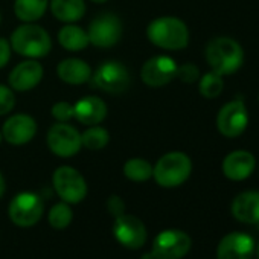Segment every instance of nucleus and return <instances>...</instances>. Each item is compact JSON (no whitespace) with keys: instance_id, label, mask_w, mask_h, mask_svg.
Wrapping results in <instances>:
<instances>
[{"instance_id":"f257e3e1","label":"nucleus","mask_w":259,"mask_h":259,"mask_svg":"<svg viewBox=\"0 0 259 259\" xmlns=\"http://www.w3.org/2000/svg\"><path fill=\"white\" fill-rule=\"evenodd\" d=\"M210 70L221 76L236 73L244 63L242 46L230 37H217L210 40L204 51Z\"/></svg>"},{"instance_id":"f03ea898","label":"nucleus","mask_w":259,"mask_h":259,"mask_svg":"<svg viewBox=\"0 0 259 259\" xmlns=\"http://www.w3.org/2000/svg\"><path fill=\"white\" fill-rule=\"evenodd\" d=\"M147 38L160 49L182 51L189 45V29L179 17L163 16L148 25Z\"/></svg>"},{"instance_id":"7ed1b4c3","label":"nucleus","mask_w":259,"mask_h":259,"mask_svg":"<svg viewBox=\"0 0 259 259\" xmlns=\"http://www.w3.org/2000/svg\"><path fill=\"white\" fill-rule=\"evenodd\" d=\"M10 43L16 54L32 60L43 58L52 51V38L49 32L35 23H23L16 28L11 34Z\"/></svg>"},{"instance_id":"20e7f679","label":"nucleus","mask_w":259,"mask_h":259,"mask_svg":"<svg viewBox=\"0 0 259 259\" xmlns=\"http://www.w3.org/2000/svg\"><path fill=\"white\" fill-rule=\"evenodd\" d=\"M192 172V160L182 151L163 154L153 166V179L162 188H177L183 185Z\"/></svg>"},{"instance_id":"39448f33","label":"nucleus","mask_w":259,"mask_h":259,"mask_svg":"<svg viewBox=\"0 0 259 259\" xmlns=\"http://www.w3.org/2000/svg\"><path fill=\"white\" fill-rule=\"evenodd\" d=\"M92 85L107 93H122L128 90L132 78L128 69L117 60H107L92 72Z\"/></svg>"},{"instance_id":"423d86ee","label":"nucleus","mask_w":259,"mask_h":259,"mask_svg":"<svg viewBox=\"0 0 259 259\" xmlns=\"http://www.w3.org/2000/svg\"><path fill=\"white\" fill-rule=\"evenodd\" d=\"M52 185L61 201L69 204H78L87 197V182L82 174L67 165L55 169L52 176Z\"/></svg>"},{"instance_id":"0eeeda50","label":"nucleus","mask_w":259,"mask_h":259,"mask_svg":"<svg viewBox=\"0 0 259 259\" xmlns=\"http://www.w3.org/2000/svg\"><path fill=\"white\" fill-rule=\"evenodd\" d=\"M48 148L58 157H73L82 148L81 133L67 122H57L48 130Z\"/></svg>"},{"instance_id":"6e6552de","label":"nucleus","mask_w":259,"mask_h":259,"mask_svg":"<svg viewBox=\"0 0 259 259\" xmlns=\"http://www.w3.org/2000/svg\"><path fill=\"white\" fill-rule=\"evenodd\" d=\"M45 212L43 200L34 192H20L17 194L8 207L10 220L19 227H32L35 226Z\"/></svg>"},{"instance_id":"1a4fd4ad","label":"nucleus","mask_w":259,"mask_h":259,"mask_svg":"<svg viewBox=\"0 0 259 259\" xmlns=\"http://www.w3.org/2000/svg\"><path fill=\"white\" fill-rule=\"evenodd\" d=\"M248 125V111L242 99H233L224 104L217 114L218 132L227 139L239 138Z\"/></svg>"},{"instance_id":"9d476101","label":"nucleus","mask_w":259,"mask_h":259,"mask_svg":"<svg viewBox=\"0 0 259 259\" xmlns=\"http://www.w3.org/2000/svg\"><path fill=\"white\" fill-rule=\"evenodd\" d=\"M122 31L123 28L120 19L116 14L104 13L90 22L87 35L90 45L101 49H108L119 43L122 37Z\"/></svg>"},{"instance_id":"9b49d317","label":"nucleus","mask_w":259,"mask_h":259,"mask_svg":"<svg viewBox=\"0 0 259 259\" xmlns=\"http://www.w3.org/2000/svg\"><path fill=\"white\" fill-rule=\"evenodd\" d=\"M192 247L191 236L177 229H168L160 232L153 241L151 251L157 259H182Z\"/></svg>"},{"instance_id":"f8f14e48","label":"nucleus","mask_w":259,"mask_h":259,"mask_svg":"<svg viewBox=\"0 0 259 259\" xmlns=\"http://www.w3.org/2000/svg\"><path fill=\"white\" fill-rule=\"evenodd\" d=\"M113 235L120 245L130 250H138L144 247L148 236L147 227L142 223V220L128 213H122L114 218Z\"/></svg>"},{"instance_id":"ddd939ff","label":"nucleus","mask_w":259,"mask_h":259,"mask_svg":"<svg viewBox=\"0 0 259 259\" xmlns=\"http://www.w3.org/2000/svg\"><path fill=\"white\" fill-rule=\"evenodd\" d=\"M179 64L168 55H156L147 60L141 69L142 82L151 89L168 85L177 75Z\"/></svg>"},{"instance_id":"4468645a","label":"nucleus","mask_w":259,"mask_h":259,"mask_svg":"<svg viewBox=\"0 0 259 259\" xmlns=\"http://www.w3.org/2000/svg\"><path fill=\"white\" fill-rule=\"evenodd\" d=\"M35 133H37L35 119L25 113H17L10 116L2 126L4 139L14 147H22L29 144L34 139Z\"/></svg>"},{"instance_id":"2eb2a0df","label":"nucleus","mask_w":259,"mask_h":259,"mask_svg":"<svg viewBox=\"0 0 259 259\" xmlns=\"http://www.w3.org/2000/svg\"><path fill=\"white\" fill-rule=\"evenodd\" d=\"M254 239L245 232H230L221 238L217 247V259H251Z\"/></svg>"},{"instance_id":"dca6fc26","label":"nucleus","mask_w":259,"mask_h":259,"mask_svg":"<svg viewBox=\"0 0 259 259\" xmlns=\"http://www.w3.org/2000/svg\"><path fill=\"white\" fill-rule=\"evenodd\" d=\"M45 75V69L41 63L37 60L28 58L22 63H19L10 73L8 84L14 92H29L35 89Z\"/></svg>"},{"instance_id":"f3484780","label":"nucleus","mask_w":259,"mask_h":259,"mask_svg":"<svg viewBox=\"0 0 259 259\" xmlns=\"http://www.w3.org/2000/svg\"><path fill=\"white\" fill-rule=\"evenodd\" d=\"M254 166H256V159L250 151L235 150L224 157L221 163V171L226 179L232 182H242L253 174Z\"/></svg>"},{"instance_id":"a211bd4d","label":"nucleus","mask_w":259,"mask_h":259,"mask_svg":"<svg viewBox=\"0 0 259 259\" xmlns=\"http://www.w3.org/2000/svg\"><path fill=\"white\" fill-rule=\"evenodd\" d=\"M230 210L236 221L259 226V191H244L238 194L232 201Z\"/></svg>"},{"instance_id":"6ab92c4d","label":"nucleus","mask_w":259,"mask_h":259,"mask_svg":"<svg viewBox=\"0 0 259 259\" xmlns=\"http://www.w3.org/2000/svg\"><path fill=\"white\" fill-rule=\"evenodd\" d=\"M107 116V104L98 96H84L73 104V117L90 126L101 123Z\"/></svg>"},{"instance_id":"aec40b11","label":"nucleus","mask_w":259,"mask_h":259,"mask_svg":"<svg viewBox=\"0 0 259 259\" xmlns=\"http://www.w3.org/2000/svg\"><path fill=\"white\" fill-rule=\"evenodd\" d=\"M92 67L81 58H66L61 60L57 66L58 78L70 85H81L90 81Z\"/></svg>"},{"instance_id":"412c9836","label":"nucleus","mask_w":259,"mask_h":259,"mask_svg":"<svg viewBox=\"0 0 259 259\" xmlns=\"http://www.w3.org/2000/svg\"><path fill=\"white\" fill-rule=\"evenodd\" d=\"M49 5L54 17L63 23H75L85 14L84 0H51Z\"/></svg>"},{"instance_id":"4be33fe9","label":"nucleus","mask_w":259,"mask_h":259,"mask_svg":"<svg viewBox=\"0 0 259 259\" xmlns=\"http://www.w3.org/2000/svg\"><path fill=\"white\" fill-rule=\"evenodd\" d=\"M57 38L58 43L69 52H81L90 45L87 31H84L81 26H76L75 23H66L58 31Z\"/></svg>"},{"instance_id":"5701e85b","label":"nucleus","mask_w":259,"mask_h":259,"mask_svg":"<svg viewBox=\"0 0 259 259\" xmlns=\"http://www.w3.org/2000/svg\"><path fill=\"white\" fill-rule=\"evenodd\" d=\"M49 8V0H16L14 13L23 23H35Z\"/></svg>"},{"instance_id":"b1692460","label":"nucleus","mask_w":259,"mask_h":259,"mask_svg":"<svg viewBox=\"0 0 259 259\" xmlns=\"http://www.w3.org/2000/svg\"><path fill=\"white\" fill-rule=\"evenodd\" d=\"M110 142V133L108 130L98 125H90L84 133H81V144L84 148L90 151H99L104 150Z\"/></svg>"},{"instance_id":"393cba45","label":"nucleus","mask_w":259,"mask_h":259,"mask_svg":"<svg viewBox=\"0 0 259 259\" xmlns=\"http://www.w3.org/2000/svg\"><path fill=\"white\" fill-rule=\"evenodd\" d=\"M123 176L130 182H136V183L147 182L153 177V165L141 157L128 159L123 165Z\"/></svg>"},{"instance_id":"a878e982","label":"nucleus","mask_w":259,"mask_h":259,"mask_svg":"<svg viewBox=\"0 0 259 259\" xmlns=\"http://www.w3.org/2000/svg\"><path fill=\"white\" fill-rule=\"evenodd\" d=\"M224 89V79L220 73L209 70L204 75H200L198 78V92L206 99H213L221 95Z\"/></svg>"},{"instance_id":"bb28decb","label":"nucleus","mask_w":259,"mask_h":259,"mask_svg":"<svg viewBox=\"0 0 259 259\" xmlns=\"http://www.w3.org/2000/svg\"><path fill=\"white\" fill-rule=\"evenodd\" d=\"M72 218H73L72 207L66 201H60V203L54 204L49 215H48L49 224L55 230H64L66 227H69L72 223Z\"/></svg>"},{"instance_id":"cd10ccee","label":"nucleus","mask_w":259,"mask_h":259,"mask_svg":"<svg viewBox=\"0 0 259 259\" xmlns=\"http://www.w3.org/2000/svg\"><path fill=\"white\" fill-rule=\"evenodd\" d=\"M16 107V95L10 85L0 84V116L10 114Z\"/></svg>"},{"instance_id":"c85d7f7f","label":"nucleus","mask_w":259,"mask_h":259,"mask_svg":"<svg viewBox=\"0 0 259 259\" xmlns=\"http://www.w3.org/2000/svg\"><path fill=\"white\" fill-rule=\"evenodd\" d=\"M51 114L57 122H69L73 117V104L66 101L55 102L51 108Z\"/></svg>"},{"instance_id":"c756f323","label":"nucleus","mask_w":259,"mask_h":259,"mask_svg":"<svg viewBox=\"0 0 259 259\" xmlns=\"http://www.w3.org/2000/svg\"><path fill=\"white\" fill-rule=\"evenodd\" d=\"M176 78H179L180 81H183L186 84H192V82L198 81V78H200V69L194 63L182 64V66L177 67Z\"/></svg>"},{"instance_id":"7c9ffc66","label":"nucleus","mask_w":259,"mask_h":259,"mask_svg":"<svg viewBox=\"0 0 259 259\" xmlns=\"http://www.w3.org/2000/svg\"><path fill=\"white\" fill-rule=\"evenodd\" d=\"M107 210L110 215H113L114 218L125 213V203L119 195H110L107 200Z\"/></svg>"},{"instance_id":"2f4dec72","label":"nucleus","mask_w":259,"mask_h":259,"mask_svg":"<svg viewBox=\"0 0 259 259\" xmlns=\"http://www.w3.org/2000/svg\"><path fill=\"white\" fill-rule=\"evenodd\" d=\"M11 43L7 38H0V69H4L11 60Z\"/></svg>"},{"instance_id":"473e14b6","label":"nucleus","mask_w":259,"mask_h":259,"mask_svg":"<svg viewBox=\"0 0 259 259\" xmlns=\"http://www.w3.org/2000/svg\"><path fill=\"white\" fill-rule=\"evenodd\" d=\"M5 189H7L5 177H4V174H2V172H0V198L4 197V194H5Z\"/></svg>"},{"instance_id":"72a5a7b5","label":"nucleus","mask_w":259,"mask_h":259,"mask_svg":"<svg viewBox=\"0 0 259 259\" xmlns=\"http://www.w3.org/2000/svg\"><path fill=\"white\" fill-rule=\"evenodd\" d=\"M141 259H157V257L154 256V253H153V251H148V253H144Z\"/></svg>"},{"instance_id":"f704fd0d","label":"nucleus","mask_w":259,"mask_h":259,"mask_svg":"<svg viewBox=\"0 0 259 259\" xmlns=\"http://www.w3.org/2000/svg\"><path fill=\"white\" fill-rule=\"evenodd\" d=\"M254 254H256V257L259 259V242L254 244Z\"/></svg>"},{"instance_id":"c9c22d12","label":"nucleus","mask_w":259,"mask_h":259,"mask_svg":"<svg viewBox=\"0 0 259 259\" xmlns=\"http://www.w3.org/2000/svg\"><path fill=\"white\" fill-rule=\"evenodd\" d=\"M90 2H93V4H105V2H108V0H90Z\"/></svg>"},{"instance_id":"e433bc0d","label":"nucleus","mask_w":259,"mask_h":259,"mask_svg":"<svg viewBox=\"0 0 259 259\" xmlns=\"http://www.w3.org/2000/svg\"><path fill=\"white\" fill-rule=\"evenodd\" d=\"M2 139H4V136H2V130H0V144H2Z\"/></svg>"},{"instance_id":"4c0bfd02","label":"nucleus","mask_w":259,"mask_h":259,"mask_svg":"<svg viewBox=\"0 0 259 259\" xmlns=\"http://www.w3.org/2000/svg\"><path fill=\"white\" fill-rule=\"evenodd\" d=\"M0 20H2V16H0Z\"/></svg>"},{"instance_id":"58836bf2","label":"nucleus","mask_w":259,"mask_h":259,"mask_svg":"<svg viewBox=\"0 0 259 259\" xmlns=\"http://www.w3.org/2000/svg\"><path fill=\"white\" fill-rule=\"evenodd\" d=\"M257 101H259V96H257Z\"/></svg>"}]
</instances>
